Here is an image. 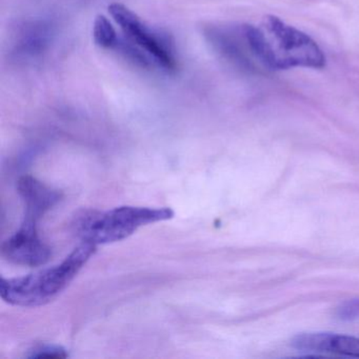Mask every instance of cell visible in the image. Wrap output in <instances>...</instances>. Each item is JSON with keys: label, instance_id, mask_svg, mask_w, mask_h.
Here are the masks:
<instances>
[{"label": "cell", "instance_id": "obj_1", "mask_svg": "<svg viewBox=\"0 0 359 359\" xmlns=\"http://www.w3.org/2000/svg\"><path fill=\"white\" fill-rule=\"evenodd\" d=\"M245 32L252 50L264 69L287 70L325 67L327 60L316 41L278 18L266 16L257 26L245 25Z\"/></svg>", "mask_w": 359, "mask_h": 359}, {"label": "cell", "instance_id": "obj_2", "mask_svg": "<svg viewBox=\"0 0 359 359\" xmlns=\"http://www.w3.org/2000/svg\"><path fill=\"white\" fill-rule=\"evenodd\" d=\"M97 245L83 241L64 262L18 278H1L0 296L13 306L35 308L55 299L95 254Z\"/></svg>", "mask_w": 359, "mask_h": 359}, {"label": "cell", "instance_id": "obj_3", "mask_svg": "<svg viewBox=\"0 0 359 359\" xmlns=\"http://www.w3.org/2000/svg\"><path fill=\"white\" fill-rule=\"evenodd\" d=\"M173 217L170 208L123 205L108 211H83L75 218L73 226L81 241L98 245L123 241L142 226Z\"/></svg>", "mask_w": 359, "mask_h": 359}, {"label": "cell", "instance_id": "obj_4", "mask_svg": "<svg viewBox=\"0 0 359 359\" xmlns=\"http://www.w3.org/2000/svg\"><path fill=\"white\" fill-rule=\"evenodd\" d=\"M109 13L130 41L148 52L161 70L171 72L176 69L175 50L171 37L159 30L150 28L135 13L121 4L109 6Z\"/></svg>", "mask_w": 359, "mask_h": 359}, {"label": "cell", "instance_id": "obj_5", "mask_svg": "<svg viewBox=\"0 0 359 359\" xmlns=\"http://www.w3.org/2000/svg\"><path fill=\"white\" fill-rule=\"evenodd\" d=\"M214 50L229 62L247 72L262 68L250 45L245 25L241 27L209 26L203 30Z\"/></svg>", "mask_w": 359, "mask_h": 359}, {"label": "cell", "instance_id": "obj_6", "mask_svg": "<svg viewBox=\"0 0 359 359\" xmlns=\"http://www.w3.org/2000/svg\"><path fill=\"white\" fill-rule=\"evenodd\" d=\"M37 222L25 217L20 229L1 245L4 257L20 266H39L49 262L51 248L39 237Z\"/></svg>", "mask_w": 359, "mask_h": 359}, {"label": "cell", "instance_id": "obj_7", "mask_svg": "<svg viewBox=\"0 0 359 359\" xmlns=\"http://www.w3.org/2000/svg\"><path fill=\"white\" fill-rule=\"evenodd\" d=\"M292 348L302 352L331 353L359 358V338L332 333H304L296 335Z\"/></svg>", "mask_w": 359, "mask_h": 359}, {"label": "cell", "instance_id": "obj_8", "mask_svg": "<svg viewBox=\"0 0 359 359\" xmlns=\"http://www.w3.org/2000/svg\"><path fill=\"white\" fill-rule=\"evenodd\" d=\"M18 192L26 208L25 217L39 222L52 208L55 207L62 194L58 190L36 180L33 176H22L18 182Z\"/></svg>", "mask_w": 359, "mask_h": 359}, {"label": "cell", "instance_id": "obj_9", "mask_svg": "<svg viewBox=\"0 0 359 359\" xmlns=\"http://www.w3.org/2000/svg\"><path fill=\"white\" fill-rule=\"evenodd\" d=\"M53 36V27L46 20L30 22L22 29L14 53L22 60H30L41 55L49 47Z\"/></svg>", "mask_w": 359, "mask_h": 359}, {"label": "cell", "instance_id": "obj_10", "mask_svg": "<svg viewBox=\"0 0 359 359\" xmlns=\"http://www.w3.org/2000/svg\"><path fill=\"white\" fill-rule=\"evenodd\" d=\"M121 35L116 32L110 20L104 15H98L94 22L93 39L98 47L104 50H114Z\"/></svg>", "mask_w": 359, "mask_h": 359}, {"label": "cell", "instance_id": "obj_11", "mask_svg": "<svg viewBox=\"0 0 359 359\" xmlns=\"http://www.w3.org/2000/svg\"><path fill=\"white\" fill-rule=\"evenodd\" d=\"M27 357L29 358H67L68 353L62 346L46 344L35 346Z\"/></svg>", "mask_w": 359, "mask_h": 359}, {"label": "cell", "instance_id": "obj_12", "mask_svg": "<svg viewBox=\"0 0 359 359\" xmlns=\"http://www.w3.org/2000/svg\"><path fill=\"white\" fill-rule=\"evenodd\" d=\"M336 316L342 321L356 320L359 318V298L346 300L336 309Z\"/></svg>", "mask_w": 359, "mask_h": 359}]
</instances>
